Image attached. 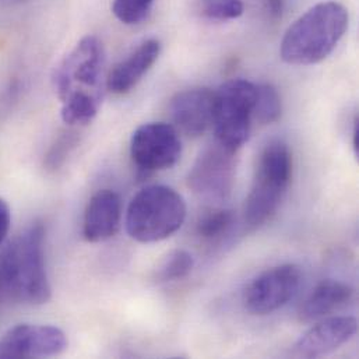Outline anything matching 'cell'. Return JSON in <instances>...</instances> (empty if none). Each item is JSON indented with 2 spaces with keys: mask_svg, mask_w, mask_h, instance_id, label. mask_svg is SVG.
<instances>
[{
  "mask_svg": "<svg viewBox=\"0 0 359 359\" xmlns=\"http://www.w3.org/2000/svg\"><path fill=\"white\" fill-rule=\"evenodd\" d=\"M104 46L94 35L84 36L56 66L52 81L66 125L86 126L97 116L104 97Z\"/></svg>",
  "mask_w": 359,
  "mask_h": 359,
  "instance_id": "obj_1",
  "label": "cell"
},
{
  "mask_svg": "<svg viewBox=\"0 0 359 359\" xmlns=\"http://www.w3.org/2000/svg\"><path fill=\"white\" fill-rule=\"evenodd\" d=\"M45 228L32 222L0 250V294L3 301L43 305L52 288L45 263Z\"/></svg>",
  "mask_w": 359,
  "mask_h": 359,
  "instance_id": "obj_2",
  "label": "cell"
},
{
  "mask_svg": "<svg viewBox=\"0 0 359 359\" xmlns=\"http://www.w3.org/2000/svg\"><path fill=\"white\" fill-rule=\"evenodd\" d=\"M348 10L337 1H322L288 27L281 41V59L294 66L325 60L348 28Z\"/></svg>",
  "mask_w": 359,
  "mask_h": 359,
  "instance_id": "obj_3",
  "label": "cell"
},
{
  "mask_svg": "<svg viewBox=\"0 0 359 359\" xmlns=\"http://www.w3.org/2000/svg\"><path fill=\"white\" fill-rule=\"evenodd\" d=\"M184 219L186 203L180 193L164 184H151L132 198L125 224L135 241L154 243L174 235Z\"/></svg>",
  "mask_w": 359,
  "mask_h": 359,
  "instance_id": "obj_4",
  "label": "cell"
},
{
  "mask_svg": "<svg viewBox=\"0 0 359 359\" xmlns=\"http://www.w3.org/2000/svg\"><path fill=\"white\" fill-rule=\"evenodd\" d=\"M292 180V156L281 140H273L262 150L253 183L245 204V222L259 228L270 221L281 205Z\"/></svg>",
  "mask_w": 359,
  "mask_h": 359,
  "instance_id": "obj_5",
  "label": "cell"
},
{
  "mask_svg": "<svg viewBox=\"0 0 359 359\" xmlns=\"http://www.w3.org/2000/svg\"><path fill=\"white\" fill-rule=\"evenodd\" d=\"M256 84L233 79L214 93L212 128L215 140L228 150H238L249 140L253 122Z\"/></svg>",
  "mask_w": 359,
  "mask_h": 359,
  "instance_id": "obj_6",
  "label": "cell"
},
{
  "mask_svg": "<svg viewBox=\"0 0 359 359\" xmlns=\"http://www.w3.org/2000/svg\"><path fill=\"white\" fill-rule=\"evenodd\" d=\"M235 156L217 140L198 154L187 177L189 187L198 198L212 205L229 200L235 183Z\"/></svg>",
  "mask_w": 359,
  "mask_h": 359,
  "instance_id": "obj_7",
  "label": "cell"
},
{
  "mask_svg": "<svg viewBox=\"0 0 359 359\" xmlns=\"http://www.w3.org/2000/svg\"><path fill=\"white\" fill-rule=\"evenodd\" d=\"M302 271L297 264H280L259 274L243 292V306L250 315L266 316L284 308L299 291Z\"/></svg>",
  "mask_w": 359,
  "mask_h": 359,
  "instance_id": "obj_8",
  "label": "cell"
},
{
  "mask_svg": "<svg viewBox=\"0 0 359 359\" xmlns=\"http://www.w3.org/2000/svg\"><path fill=\"white\" fill-rule=\"evenodd\" d=\"M180 154V133L172 125L150 122L139 126L132 135L130 157L144 175L172 168Z\"/></svg>",
  "mask_w": 359,
  "mask_h": 359,
  "instance_id": "obj_9",
  "label": "cell"
},
{
  "mask_svg": "<svg viewBox=\"0 0 359 359\" xmlns=\"http://www.w3.org/2000/svg\"><path fill=\"white\" fill-rule=\"evenodd\" d=\"M67 339L55 326L17 325L0 337V358H48L65 353Z\"/></svg>",
  "mask_w": 359,
  "mask_h": 359,
  "instance_id": "obj_10",
  "label": "cell"
},
{
  "mask_svg": "<svg viewBox=\"0 0 359 359\" xmlns=\"http://www.w3.org/2000/svg\"><path fill=\"white\" fill-rule=\"evenodd\" d=\"M358 330L351 316L329 318L309 329L294 346L292 354L299 358H318L334 353L348 343Z\"/></svg>",
  "mask_w": 359,
  "mask_h": 359,
  "instance_id": "obj_11",
  "label": "cell"
},
{
  "mask_svg": "<svg viewBox=\"0 0 359 359\" xmlns=\"http://www.w3.org/2000/svg\"><path fill=\"white\" fill-rule=\"evenodd\" d=\"M174 128L189 137H198L212 126L214 91L190 88L178 93L170 105Z\"/></svg>",
  "mask_w": 359,
  "mask_h": 359,
  "instance_id": "obj_12",
  "label": "cell"
},
{
  "mask_svg": "<svg viewBox=\"0 0 359 359\" xmlns=\"http://www.w3.org/2000/svg\"><path fill=\"white\" fill-rule=\"evenodd\" d=\"M123 204L121 196L109 189L97 191L87 204L83 219V236L91 243L111 239L121 228Z\"/></svg>",
  "mask_w": 359,
  "mask_h": 359,
  "instance_id": "obj_13",
  "label": "cell"
},
{
  "mask_svg": "<svg viewBox=\"0 0 359 359\" xmlns=\"http://www.w3.org/2000/svg\"><path fill=\"white\" fill-rule=\"evenodd\" d=\"M161 53L158 39H147L128 57L114 66L107 77V88L116 95L130 93L154 66Z\"/></svg>",
  "mask_w": 359,
  "mask_h": 359,
  "instance_id": "obj_14",
  "label": "cell"
},
{
  "mask_svg": "<svg viewBox=\"0 0 359 359\" xmlns=\"http://www.w3.org/2000/svg\"><path fill=\"white\" fill-rule=\"evenodd\" d=\"M354 297V290L337 280H323L306 297L299 308L302 322H315L346 306Z\"/></svg>",
  "mask_w": 359,
  "mask_h": 359,
  "instance_id": "obj_15",
  "label": "cell"
},
{
  "mask_svg": "<svg viewBox=\"0 0 359 359\" xmlns=\"http://www.w3.org/2000/svg\"><path fill=\"white\" fill-rule=\"evenodd\" d=\"M235 222L232 210L212 205L196 222V233L204 241H217L229 232Z\"/></svg>",
  "mask_w": 359,
  "mask_h": 359,
  "instance_id": "obj_16",
  "label": "cell"
},
{
  "mask_svg": "<svg viewBox=\"0 0 359 359\" xmlns=\"http://www.w3.org/2000/svg\"><path fill=\"white\" fill-rule=\"evenodd\" d=\"M283 102L277 88L271 84L256 86L253 119L262 125H271L281 118Z\"/></svg>",
  "mask_w": 359,
  "mask_h": 359,
  "instance_id": "obj_17",
  "label": "cell"
},
{
  "mask_svg": "<svg viewBox=\"0 0 359 359\" xmlns=\"http://www.w3.org/2000/svg\"><path fill=\"white\" fill-rule=\"evenodd\" d=\"M193 267H194V259L191 253L183 249L174 250L167 256V259L161 264L157 273L158 281H163V283L180 281L190 274Z\"/></svg>",
  "mask_w": 359,
  "mask_h": 359,
  "instance_id": "obj_18",
  "label": "cell"
},
{
  "mask_svg": "<svg viewBox=\"0 0 359 359\" xmlns=\"http://www.w3.org/2000/svg\"><path fill=\"white\" fill-rule=\"evenodd\" d=\"M153 4L154 0H114L112 11L121 22L135 25L149 15Z\"/></svg>",
  "mask_w": 359,
  "mask_h": 359,
  "instance_id": "obj_19",
  "label": "cell"
},
{
  "mask_svg": "<svg viewBox=\"0 0 359 359\" xmlns=\"http://www.w3.org/2000/svg\"><path fill=\"white\" fill-rule=\"evenodd\" d=\"M79 144V136L76 132H63L49 149L45 157V165L48 170H59L74 147Z\"/></svg>",
  "mask_w": 359,
  "mask_h": 359,
  "instance_id": "obj_20",
  "label": "cell"
},
{
  "mask_svg": "<svg viewBox=\"0 0 359 359\" xmlns=\"http://www.w3.org/2000/svg\"><path fill=\"white\" fill-rule=\"evenodd\" d=\"M242 0H208L204 6V14L211 20H235L243 14Z\"/></svg>",
  "mask_w": 359,
  "mask_h": 359,
  "instance_id": "obj_21",
  "label": "cell"
},
{
  "mask_svg": "<svg viewBox=\"0 0 359 359\" xmlns=\"http://www.w3.org/2000/svg\"><path fill=\"white\" fill-rule=\"evenodd\" d=\"M11 226V211L10 205L4 198L0 197V246L6 242Z\"/></svg>",
  "mask_w": 359,
  "mask_h": 359,
  "instance_id": "obj_22",
  "label": "cell"
},
{
  "mask_svg": "<svg viewBox=\"0 0 359 359\" xmlns=\"http://www.w3.org/2000/svg\"><path fill=\"white\" fill-rule=\"evenodd\" d=\"M266 1V7L269 14L273 18H281L283 11H284V0H264Z\"/></svg>",
  "mask_w": 359,
  "mask_h": 359,
  "instance_id": "obj_23",
  "label": "cell"
},
{
  "mask_svg": "<svg viewBox=\"0 0 359 359\" xmlns=\"http://www.w3.org/2000/svg\"><path fill=\"white\" fill-rule=\"evenodd\" d=\"M353 147L355 156H359V116L354 121V130H353Z\"/></svg>",
  "mask_w": 359,
  "mask_h": 359,
  "instance_id": "obj_24",
  "label": "cell"
},
{
  "mask_svg": "<svg viewBox=\"0 0 359 359\" xmlns=\"http://www.w3.org/2000/svg\"><path fill=\"white\" fill-rule=\"evenodd\" d=\"M3 302V298H1V294H0V304Z\"/></svg>",
  "mask_w": 359,
  "mask_h": 359,
  "instance_id": "obj_25",
  "label": "cell"
}]
</instances>
